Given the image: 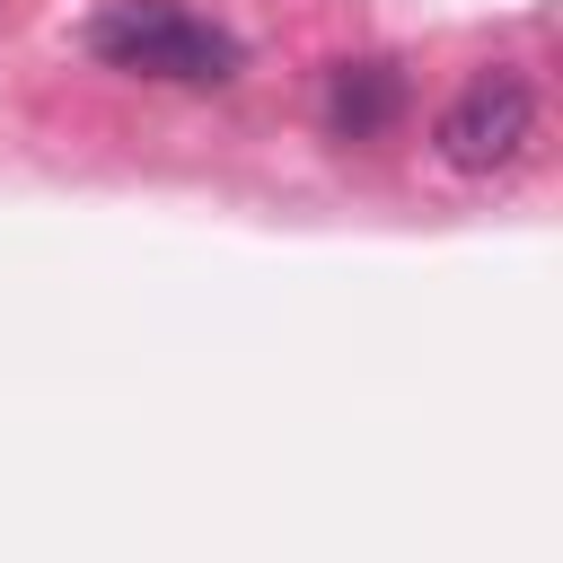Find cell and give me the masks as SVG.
I'll list each match as a JSON object with an SVG mask.
<instances>
[{
	"instance_id": "obj_1",
	"label": "cell",
	"mask_w": 563,
	"mask_h": 563,
	"mask_svg": "<svg viewBox=\"0 0 563 563\" xmlns=\"http://www.w3.org/2000/svg\"><path fill=\"white\" fill-rule=\"evenodd\" d=\"M88 53L114 62V70H141V79H185V88H220L238 79V35L176 9V0H123L88 26Z\"/></svg>"
},
{
	"instance_id": "obj_2",
	"label": "cell",
	"mask_w": 563,
	"mask_h": 563,
	"mask_svg": "<svg viewBox=\"0 0 563 563\" xmlns=\"http://www.w3.org/2000/svg\"><path fill=\"white\" fill-rule=\"evenodd\" d=\"M528 141H537V97H528L519 70H475V79L440 106V158L466 167V176L510 167Z\"/></svg>"
},
{
	"instance_id": "obj_3",
	"label": "cell",
	"mask_w": 563,
	"mask_h": 563,
	"mask_svg": "<svg viewBox=\"0 0 563 563\" xmlns=\"http://www.w3.org/2000/svg\"><path fill=\"white\" fill-rule=\"evenodd\" d=\"M405 114V70L396 62H334V79H325V123H334V141H378L387 123Z\"/></svg>"
}]
</instances>
